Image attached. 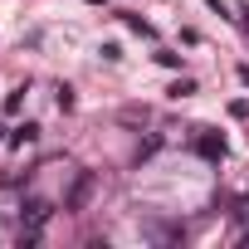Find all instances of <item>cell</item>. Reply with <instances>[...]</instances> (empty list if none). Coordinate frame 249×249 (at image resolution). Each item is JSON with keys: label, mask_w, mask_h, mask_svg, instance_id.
<instances>
[{"label": "cell", "mask_w": 249, "mask_h": 249, "mask_svg": "<svg viewBox=\"0 0 249 249\" xmlns=\"http://www.w3.org/2000/svg\"><path fill=\"white\" fill-rule=\"evenodd\" d=\"M196 152H200L205 161H225V152H230V147H225V137H220V132L200 127V137H196Z\"/></svg>", "instance_id": "1"}, {"label": "cell", "mask_w": 249, "mask_h": 249, "mask_svg": "<svg viewBox=\"0 0 249 249\" xmlns=\"http://www.w3.org/2000/svg\"><path fill=\"white\" fill-rule=\"evenodd\" d=\"M93 191H98V176H93V171H83V176L73 181V191H69V200H64V210H83Z\"/></svg>", "instance_id": "2"}, {"label": "cell", "mask_w": 249, "mask_h": 249, "mask_svg": "<svg viewBox=\"0 0 249 249\" xmlns=\"http://www.w3.org/2000/svg\"><path fill=\"white\" fill-rule=\"evenodd\" d=\"M49 215H54V210H49V200H30V205H25V225H30V230H44V220H49Z\"/></svg>", "instance_id": "3"}, {"label": "cell", "mask_w": 249, "mask_h": 249, "mask_svg": "<svg viewBox=\"0 0 249 249\" xmlns=\"http://www.w3.org/2000/svg\"><path fill=\"white\" fill-rule=\"evenodd\" d=\"M39 142V127H35V122H20V127L10 132V147H35Z\"/></svg>", "instance_id": "4"}, {"label": "cell", "mask_w": 249, "mask_h": 249, "mask_svg": "<svg viewBox=\"0 0 249 249\" xmlns=\"http://www.w3.org/2000/svg\"><path fill=\"white\" fill-rule=\"evenodd\" d=\"M127 25H132V30H137V35H142V39H152V35H157V30H152V25H147V20H142V15H127Z\"/></svg>", "instance_id": "5"}, {"label": "cell", "mask_w": 249, "mask_h": 249, "mask_svg": "<svg viewBox=\"0 0 249 249\" xmlns=\"http://www.w3.org/2000/svg\"><path fill=\"white\" fill-rule=\"evenodd\" d=\"M186 93H196V83H191V78H181V83H171V98H186Z\"/></svg>", "instance_id": "6"}, {"label": "cell", "mask_w": 249, "mask_h": 249, "mask_svg": "<svg viewBox=\"0 0 249 249\" xmlns=\"http://www.w3.org/2000/svg\"><path fill=\"white\" fill-rule=\"evenodd\" d=\"M239 25H244V35H249V5H239Z\"/></svg>", "instance_id": "7"}, {"label": "cell", "mask_w": 249, "mask_h": 249, "mask_svg": "<svg viewBox=\"0 0 249 249\" xmlns=\"http://www.w3.org/2000/svg\"><path fill=\"white\" fill-rule=\"evenodd\" d=\"M239 78H244V83H249V64H244V69H239Z\"/></svg>", "instance_id": "8"}, {"label": "cell", "mask_w": 249, "mask_h": 249, "mask_svg": "<svg viewBox=\"0 0 249 249\" xmlns=\"http://www.w3.org/2000/svg\"><path fill=\"white\" fill-rule=\"evenodd\" d=\"M88 5H103V0H88Z\"/></svg>", "instance_id": "9"}, {"label": "cell", "mask_w": 249, "mask_h": 249, "mask_svg": "<svg viewBox=\"0 0 249 249\" xmlns=\"http://www.w3.org/2000/svg\"><path fill=\"white\" fill-rule=\"evenodd\" d=\"M0 142H5V127H0Z\"/></svg>", "instance_id": "10"}]
</instances>
